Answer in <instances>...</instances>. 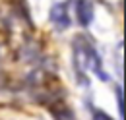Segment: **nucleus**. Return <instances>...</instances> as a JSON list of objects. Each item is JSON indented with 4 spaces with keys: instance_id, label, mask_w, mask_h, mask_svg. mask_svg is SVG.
I'll use <instances>...</instances> for the list:
<instances>
[{
    "instance_id": "nucleus-5",
    "label": "nucleus",
    "mask_w": 126,
    "mask_h": 120,
    "mask_svg": "<svg viewBox=\"0 0 126 120\" xmlns=\"http://www.w3.org/2000/svg\"><path fill=\"white\" fill-rule=\"evenodd\" d=\"M93 120H112L109 114H105V112H99V110H95L93 112Z\"/></svg>"
},
{
    "instance_id": "nucleus-4",
    "label": "nucleus",
    "mask_w": 126,
    "mask_h": 120,
    "mask_svg": "<svg viewBox=\"0 0 126 120\" xmlns=\"http://www.w3.org/2000/svg\"><path fill=\"white\" fill-rule=\"evenodd\" d=\"M116 101H118V112L122 114L124 112V103H122V87H116Z\"/></svg>"
},
{
    "instance_id": "nucleus-1",
    "label": "nucleus",
    "mask_w": 126,
    "mask_h": 120,
    "mask_svg": "<svg viewBox=\"0 0 126 120\" xmlns=\"http://www.w3.org/2000/svg\"><path fill=\"white\" fill-rule=\"evenodd\" d=\"M74 58H76V66H78L79 70L89 68V70L95 72V75L99 79H103V81L109 79V75L105 74V70H103V64H101L99 54L95 52V48L87 41L76 39V43H74Z\"/></svg>"
},
{
    "instance_id": "nucleus-2",
    "label": "nucleus",
    "mask_w": 126,
    "mask_h": 120,
    "mask_svg": "<svg viewBox=\"0 0 126 120\" xmlns=\"http://www.w3.org/2000/svg\"><path fill=\"white\" fill-rule=\"evenodd\" d=\"M50 21L58 29H68L70 27V15H68V6L58 2L50 8Z\"/></svg>"
},
{
    "instance_id": "nucleus-3",
    "label": "nucleus",
    "mask_w": 126,
    "mask_h": 120,
    "mask_svg": "<svg viewBox=\"0 0 126 120\" xmlns=\"http://www.w3.org/2000/svg\"><path fill=\"white\" fill-rule=\"evenodd\" d=\"M76 15L81 27H87L93 19V6L89 0H76Z\"/></svg>"
}]
</instances>
